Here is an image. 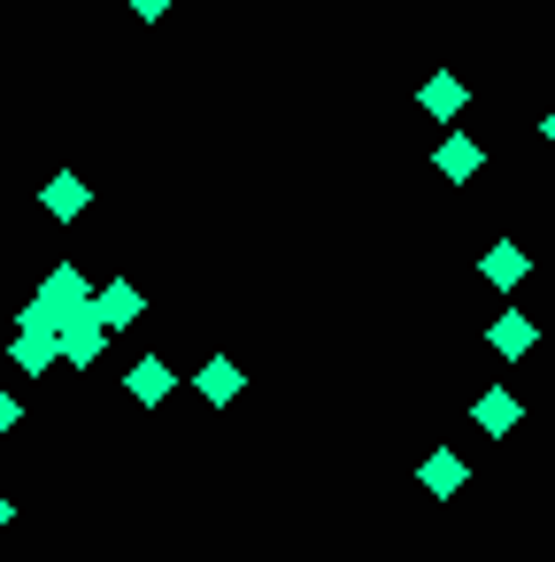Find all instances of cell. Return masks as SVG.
Wrapping results in <instances>:
<instances>
[{
    "label": "cell",
    "instance_id": "6da1fadb",
    "mask_svg": "<svg viewBox=\"0 0 555 562\" xmlns=\"http://www.w3.org/2000/svg\"><path fill=\"white\" fill-rule=\"evenodd\" d=\"M101 347H109L101 308H93V301H86V308H70V316H63V362H70V370H93V362H101Z\"/></svg>",
    "mask_w": 555,
    "mask_h": 562
},
{
    "label": "cell",
    "instance_id": "7a4b0ae2",
    "mask_svg": "<svg viewBox=\"0 0 555 562\" xmlns=\"http://www.w3.org/2000/svg\"><path fill=\"white\" fill-rule=\"evenodd\" d=\"M86 301H93V285H86V270H70V262H55L32 308H40V316H47V324L63 331V316H70V308H86Z\"/></svg>",
    "mask_w": 555,
    "mask_h": 562
},
{
    "label": "cell",
    "instance_id": "3957f363",
    "mask_svg": "<svg viewBox=\"0 0 555 562\" xmlns=\"http://www.w3.org/2000/svg\"><path fill=\"white\" fill-rule=\"evenodd\" d=\"M178 393V370L163 362V355H140L132 370H124V401H140V408H163Z\"/></svg>",
    "mask_w": 555,
    "mask_h": 562
},
{
    "label": "cell",
    "instance_id": "277c9868",
    "mask_svg": "<svg viewBox=\"0 0 555 562\" xmlns=\"http://www.w3.org/2000/svg\"><path fill=\"white\" fill-rule=\"evenodd\" d=\"M40 209H47L55 224H70V216H86V209H93V186H86L78 170H55V178L40 186Z\"/></svg>",
    "mask_w": 555,
    "mask_h": 562
},
{
    "label": "cell",
    "instance_id": "5b68a950",
    "mask_svg": "<svg viewBox=\"0 0 555 562\" xmlns=\"http://www.w3.org/2000/svg\"><path fill=\"white\" fill-rule=\"evenodd\" d=\"M93 308H101V324H109V331H132V324L147 316V293H140L132 278H109V285L93 293Z\"/></svg>",
    "mask_w": 555,
    "mask_h": 562
},
{
    "label": "cell",
    "instance_id": "8992f818",
    "mask_svg": "<svg viewBox=\"0 0 555 562\" xmlns=\"http://www.w3.org/2000/svg\"><path fill=\"white\" fill-rule=\"evenodd\" d=\"M432 162H440V178H447V186H470V178H478V170H486V147H478V139H470V132H447V139H440V155H432Z\"/></svg>",
    "mask_w": 555,
    "mask_h": 562
},
{
    "label": "cell",
    "instance_id": "52a82bcc",
    "mask_svg": "<svg viewBox=\"0 0 555 562\" xmlns=\"http://www.w3.org/2000/svg\"><path fill=\"white\" fill-rule=\"evenodd\" d=\"M478 278H486V285H501V293H509V285H524V278H532V255H524V247H517V239H493V247H486V255H478Z\"/></svg>",
    "mask_w": 555,
    "mask_h": 562
},
{
    "label": "cell",
    "instance_id": "ba28073f",
    "mask_svg": "<svg viewBox=\"0 0 555 562\" xmlns=\"http://www.w3.org/2000/svg\"><path fill=\"white\" fill-rule=\"evenodd\" d=\"M240 385H247V378H240V362H232V355H209V362L193 370V393H201L209 408H232V401H240Z\"/></svg>",
    "mask_w": 555,
    "mask_h": 562
},
{
    "label": "cell",
    "instance_id": "9c48e42d",
    "mask_svg": "<svg viewBox=\"0 0 555 562\" xmlns=\"http://www.w3.org/2000/svg\"><path fill=\"white\" fill-rule=\"evenodd\" d=\"M532 339H540V324H532L524 308H501V316H493V331H486V347H493L501 362H517V355H532Z\"/></svg>",
    "mask_w": 555,
    "mask_h": 562
},
{
    "label": "cell",
    "instance_id": "30bf717a",
    "mask_svg": "<svg viewBox=\"0 0 555 562\" xmlns=\"http://www.w3.org/2000/svg\"><path fill=\"white\" fill-rule=\"evenodd\" d=\"M9 355H16V370H24V378H47V370L63 362V331H16V339H9Z\"/></svg>",
    "mask_w": 555,
    "mask_h": 562
},
{
    "label": "cell",
    "instance_id": "8fae6325",
    "mask_svg": "<svg viewBox=\"0 0 555 562\" xmlns=\"http://www.w3.org/2000/svg\"><path fill=\"white\" fill-rule=\"evenodd\" d=\"M463 477H470V462H463V454H447V447L417 462V485H424L432 501H447V493H463Z\"/></svg>",
    "mask_w": 555,
    "mask_h": 562
},
{
    "label": "cell",
    "instance_id": "7c38bea8",
    "mask_svg": "<svg viewBox=\"0 0 555 562\" xmlns=\"http://www.w3.org/2000/svg\"><path fill=\"white\" fill-rule=\"evenodd\" d=\"M463 101H470V93H463V78H455V70H432V78H424V93H417V109H424V116H440V124H447V116H463Z\"/></svg>",
    "mask_w": 555,
    "mask_h": 562
},
{
    "label": "cell",
    "instance_id": "4fadbf2b",
    "mask_svg": "<svg viewBox=\"0 0 555 562\" xmlns=\"http://www.w3.org/2000/svg\"><path fill=\"white\" fill-rule=\"evenodd\" d=\"M517 416H524V401H517V393H501V385L470 401V424H478V431H493V439H501V431H517Z\"/></svg>",
    "mask_w": 555,
    "mask_h": 562
},
{
    "label": "cell",
    "instance_id": "5bb4252c",
    "mask_svg": "<svg viewBox=\"0 0 555 562\" xmlns=\"http://www.w3.org/2000/svg\"><path fill=\"white\" fill-rule=\"evenodd\" d=\"M124 9H132V16H140V24H163V16H170V9H178V0H124Z\"/></svg>",
    "mask_w": 555,
    "mask_h": 562
},
{
    "label": "cell",
    "instance_id": "9a60e30c",
    "mask_svg": "<svg viewBox=\"0 0 555 562\" xmlns=\"http://www.w3.org/2000/svg\"><path fill=\"white\" fill-rule=\"evenodd\" d=\"M16 424H24V401H16V393H9V385H0V439H9V431H16Z\"/></svg>",
    "mask_w": 555,
    "mask_h": 562
},
{
    "label": "cell",
    "instance_id": "2e32d148",
    "mask_svg": "<svg viewBox=\"0 0 555 562\" xmlns=\"http://www.w3.org/2000/svg\"><path fill=\"white\" fill-rule=\"evenodd\" d=\"M9 524H16V501H9V493H0V531H9Z\"/></svg>",
    "mask_w": 555,
    "mask_h": 562
},
{
    "label": "cell",
    "instance_id": "e0dca14e",
    "mask_svg": "<svg viewBox=\"0 0 555 562\" xmlns=\"http://www.w3.org/2000/svg\"><path fill=\"white\" fill-rule=\"evenodd\" d=\"M540 139H547V147H555V109H547V124H540Z\"/></svg>",
    "mask_w": 555,
    "mask_h": 562
}]
</instances>
